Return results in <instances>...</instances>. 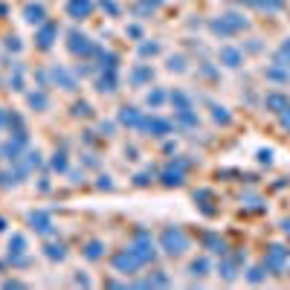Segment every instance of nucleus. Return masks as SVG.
Masks as SVG:
<instances>
[{
	"mask_svg": "<svg viewBox=\"0 0 290 290\" xmlns=\"http://www.w3.org/2000/svg\"><path fill=\"white\" fill-rule=\"evenodd\" d=\"M160 244H163V250H166L168 256H180V253L189 250V238H186L183 229H177V227H168V229L160 235Z\"/></svg>",
	"mask_w": 290,
	"mask_h": 290,
	"instance_id": "1",
	"label": "nucleus"
},
{
	"mask_svg": "<svg viewBox=\"0 0 290 290\" xmlns=\"http://www.w3.org/2000/svg\"><path fill=\"white\" fill-rule=\"evenodd\" d=\"M134 256L142 261V264H148V261H154V244H151V238H148V232H137V241H134Z\"/></svg>",
	"mask_w": 290,
	"mask_h": 290,
	"instance_id": "2",
	"label": "nucleus"
},
{
	"mask_svg": "<svg viewBox=\"0 0 290 290\" xmlns=\"http://www.w3.org/2000/svg\"><path fill=\"white\" fill-rule=\"evenodd\" d=\"M139 264H142V261L134 256V250H122V253H116V256H113V267H116L119 273H134Z\"/></svg>",
	"mask_w": 290,
	"mask_h": 290,
	"instance_id": "3",
	"label": "nucleus"
},
{
	"mask_svg": "<svg viewBox=\"0 0 290 290\" xmlns=\"http://www.w3.org/2000/svg\"><path fill=\"white\" fill-rule=\"evenodd\" d=\"M186 160H171V166L163 171V183L166 186H180L183 183V171H186Z\"/></svg>",
	"mask_w": 290,
	"mask_h": 290,
	"instance_id": "4",
	"label": "nucleus"
},
{
	"mask_svg": "<svg viewBox=\"0 0 290 290\" xmlns=\"http://www.w3.org/2000/svg\"><path fill=\"white\" fill-rule=\"evenodd\" d=\"M288 259H290V253L285 250V247H270V250H267V259H264V264H267L273 273H279V270L288 264Z\"/></svg>",
	"mask_w": 290,
	"mask_h": 290,
	"instance_id": "5",
	"label": "nucleus"
},
{
	"mask_svg": "<svg viewBox=\"0 0 290 290\" xmlns=\"http://www.w3.org/2000/svg\"><path fill=\"white\" fill-rule=\"evenodd\" d=\"M139 128H145V131H151V137H166V134H171V125L166 122V119H142V125Z\"/></svg>",
	"mask_w": 290,
	"mask_h": 290,
	"instance_id": "6",
	"label": "nucleus"
},
{
	"mask_svg": "<svg viewBox=\"0 0 290 290\" xmlns=\"http://www.w3.org/2000/svg\"><path fill=\"white\" fill-rule=\"evenodd\" d=\"M203 247H206L209 253H218V256H227V241H224L221 235H212V232H206V235H203Z\"/></svg>",
	"mask_w": 290,
	"mask_h": 290,
	"instance_id": "7",
	"label": "nucleus"
},
{
	"mask_svg": "<svg viewBox=\"0 0 290 290\" xmlns=\"http://www.w3.org/2000/svg\"><path fill=\"white\" fill-rule=\"evenodd\" d=\"M264 105L273 110V113H285L290 107V102H288V96H282V93H270L267 99H264Z\"/></svg>",
	"mask_w": 290,
	"mask_h": 290,
	"instance_id": "8",
	"label": "nucleus"
},
{
	"mask_svg": "<svg viewBox=\"0 0 290 290\" xmlns=\"http://www.w3.org/2000/svg\"><path fill=\"white\" fill-rule=\"evenodd\" d=\"M241 261H244V256H241V253H238L235 259L221 261V267H218V270H221V276H224V279H235V273H238V264H241Z\"/></svg>",
	"mask_w": 290,
	"mask_h": 290,
	"instance_id": "9",
	"label": "nucleus"
},
{
	"mask_svg": "<svg viewBox=\"0 0 290 290\" xmlns=\"http://www.w3.org/2000/svg\"><path fill=\"white\" fill-rule=\"evenodd\" d=\"M29 221H32V227H35L38 232H52V221H49L46 212H32Z\"/></svg>",
	"mask_w": 290,
	"mask_h": 290,
	"instance_id": "10",
	"label": "nucleus"
},
{
	"mask_svg": "<svg viewBox=\"0 0 290 290\" xmlns=\"http://www.w3.org/2000/svg\"><path fill=\"white\" fill-rule=\"evenodd\" d=\"M119 119H122L125 125H134V128H139V125H142V116H139V113H137L134 107H122Z\"/></svg>",
	"mask_w": 290,
	"mask_h": 290,
	"instance_id": "11",
	"label": "nucleus"
},
{
	"mask_svg": "<svg viewBox=\"0 0 290 290\" xmlns=\"http://www.w3.org/2000/svg\"><path fill=\"white\" fill-rule=\"evenodd\" d=\"M221 61H224L227 67H238V64H241V52H238V49H229V46H227V49L221 52Z\"/></svg>",
	"mask_w": 290,
	"mask_h": 290,
	"instance_id": "12",
	"label": "nucleus"
},
{
	"mask_svg": "<svg viewBox=\"0 0 290 290\" xmlns=\"http://www.w3.org/2000/svg\"><path fill=\"white\" fill-rule=\"evenodd\" d=\"M87 12H90V0H73L70 3V15H76V17H81Z\"/></svg>",
	"mask_w": 290,
	"mask_h": 290,
	"instance_id": "13",
	"label": "nucleus"
},
{
	"mask_svg": "<svg viewBox=\"0 0 290 290\" xmlns=\"http://www.w3.org/2000/svg\"><path fill=\"white\" fill-rule=\"evenodd\" d=\"M247 3H253V6H259V9H273V12H279L285 3L282 0H247Z\"/></svg>",
	"mask_w": 290,
	"mask_h": 290,
	"instance_id": "14",
	"label": "nucleus"
},
{
	"mask_svg": "<svg viewBox=\"0 0 290 290\" xmlns=\"http://www.w3.org/2000/svg\"><path fill=\"white\" fill-rule=\"evenodd\" d=\"M192 276H206V270H209V261L206 259H198V261H192Z\"/></svg>",
	"mask_w": 290,
	"mask_h": 290,
	"instance_id": "15",
	"label": "nucleus"
},
{
	"mask_svg": "<svg viewBox=\"0 0 290 290\" xmlns=\"http://www.w3.org/2000/svg\"><path fill=\"white\" fill-rule=\"evenodd\" d=\"M46 256H49V259H64V256H67V247H64V244H49V247H46Z\"/></svg>",
	"mask_w": 290,
	"mask_h": 290,
	"instance_id": "16",
	"label": "nucleus"
},
{
	"mask_svg": "<svg viewBox=\"0 0 290 290\" xmlns=\"http://www.w3.org/2000/svg\"><path fill=\"white\" fill-rule=\"evenodd\" d=\"M84 256H87L90 261H96V259L102 256V244H99V241H90V244H87V250H84Z\"/></svg>",
	"mask_w": 290,
	"mask_h": 290,
	"instance_id": "17",
	"label": "nucleus"
},
{
	"mask_svg": "<svg viewBox=\"0 0 290 290\" xmlns=\"http://www.w3.org/2000/svg\"><path fill=\"white\" fill-rule=\"evenodd\" d=\"M26 20H32V23L44 20V9H41V6H29V9H26Z\"/></svg>",
	"mask_w": 290,
	"mask_h": 290,
	"instance_id": "18",
	"label": "nucleus"
},
{
	"mask_svg": "<svg viewBox=\"0 0 290 290\" xmlns=\"http://www.w3.org/2000/svg\"><path fill=\"white\" fill-rule=\"evenodd\" d=\"M29 105H32V107H46V96H44V93H32V96H29Z\"/></svg>",
	"mask_w": 290,
	"mask_h": 290,
	"instance_id": "19",
	"label": "nucleus"
},
{
	"mask_svg": "<svg viewBox=\"0 0 290 290\" xmlns=\"http://www.w3.org/2000/svg\"><path fill=\"white\" fill-rule=\"evenodd\" d=\"M12 247H15L12 253H15V256H20V253L26 250V241H23V235H15V238H12Z\"/></svg>",
	"mask_w": 290,
	"mask_h": 290,
	"instance_id": "20",
	"label": "nucleus"
},
{
	"mask_svg": "<svg viewBox=\"0 0 290 290\" xmlns=\"http://www.w3.org/2000/svg\"><path fill=\"white\" fill-rule=\"evenodd\" d=\"M52 32H55V26H44V32H41V46H49Z\"/></svg>",
	"mask_w": 290,
	"mask_h": 290,
	"instance_id": "21",
	"label": "nucleus"
},
{
	"mask_svg": "<svg viewBox=\"0 0 290 290\" xmlns=\"http://www.w3.org/2000/svg\"><path fill=\"white\" fill-rule=\"evenodd\" d=\"M52 168H55V171H67V160H64V154H55Z\"/></svg>",
	"mask_w": 290,
	"mask_h": 290,
	"instance_id": "22",
	"label": "nucleus"
},
{
	"mask_svg": "<svg viewBox=\"0 0 290 290\" xmlns=\"http://www.w3.org/2000/svg\"><path fill=\"white\" fill-rule=\"evenodd\" d=\"M212 110H215V119H218V122H224V125H229V113H227L224 107H212Z\"/></svg>",
	"mask_w": 290,
	"mask_h": 290,
	"instance_id": "23",
	"label": "nucleus"
},
{
	"mask_svg": "<svg viewBox=\"0 0 290 290\" xmlns=\"http://www.w3.org/2000/svg\"><path fill=\"white\" fill-rule=\"evenodd\" d=\"M113 84H116V78H113V76H107V78H102V81H99V90H113Z\"/></svg>",
	"mask_w": 290,
	"mask_h": 290,
	"instance_id": "24",
	"label": "nucleus"
},
{
	"mask_svg": "<svg viewBox=\"0 0 290 290\" xmlns=\"http://www.w3.org/2000/svg\"><path fill=\"white\" fill-rule=\"evenodd\" d=\"M261 279H264V270H261V267H256V270H250V282H253V285H259Z\"/></svg>",
	"mask_w": 290,
	"mask_h": 290,
	"instance_id": "25",
	"label": "nucleus"
},
{
	"mask_svg": "<svg viewBox=\"0 0 290 290\" xmlns=\"http://www.w3.org/2000/svg\"><path fill=\"white\" fill-rule=\"evenodd\" d=\"M76 113H78V116H90V105H87V102H78V105H76Z\"/></svg>",
	"mask_w": 290,
	"mask_h": 290,
	"instance_id": "26",
	"label": "nucleus"
},
{
	"mask_svg": "<svg viewBox=\"0 0 290 290\" xmlns=\"http://www.w3.org/2000/svg\"><path fill=\"white\" fill-rule=\"evenodd\" d=\"M148 76H151V73H148V70L142 67V70H137V73H134V81H145Z\"/></svg>",
	"mask_w": 290,
	"mask_h": 290,
	"instance_id": "27",
	"label": "nucleus"
},
{
	"mask_svg": "<svg viewBox=\"0 0 290 290\" xmlns=\"http://www.w3.org/2000/svg\"><path fill=\"white\" fill-rule=\"evenodd\" d=\"M259 163H267V166H270V163H273V154H270V151H259Z\"/></svg>",
	"mask_w": 290,
	"mask_h": 290,
	"instance_id": "28",
	"label": "nucleus"
},
{
	"mask_svg": "<svg viewBox=\"0 0 290 290\" xmlns=\"http://www.w3.org/2000/svg\"><path fill=\"white\" fill-rule=\"evenodd\" d=\"M163 99H166V96H163V93H151V96H148V105H160V102H163Z\"/></svg>",
	"mask_w": 290,
	"mask_h": 290,
	"instance_id": "29",
	"label": "nucleus"
},
{
	"mask_svg": "<svg viewBox=\"0 0 290 290\" xmlns=\"http://www.w3.org/2000/svg\"><path fill=\"white\" fill-rule=\"evenodd\" d=\"M290 58V41L288 44H285V46H282V55H279V61H282V64H285V61H288Z\"/></svg>",
	"mask_w": 290,
	"mask_h": 290,
	"instance_id": "30",
	"label": "nucleus"
},
{
	"mask_svg": "<svg viewBox=\"0 0 290 290\" xmlns=\"http://www.w3.org/2000/svg\"><path fill=\"white\" fill-rule=\"evenodd\" d=\"M282 125H285V128L290 131V107L285 110V113H282Z\"/></svg>",
	"mask_w": 290,
	"mask_h": 290,
	"instance_id": "31",
	"label": "nucleus"
},
{
	"mask_svg": "<svg viewBox=\"0 0 290 290\" xmlns=\"http://www.w3.org/2000/svg\"><path fill=\"white\" fill-rule=\"evenodd\" d=\"M137 186H148V174H137Z\"/></svg>",
	"mask_w": 290,
	"mask_h": 290,
	"instance_id": "32",
	"label": "nucleus"
},
{
	"mask_svg": "<svg viewBox=\"0 0 290 290\" xmlns=\"http://www.w3.org/2000/svg\"><path fill=\"white\" fill-rule=\"evenodd\" d=\"M99 186H102V189H110V177H107V174H105V177H99Z\"/></svg>",
	"mask_w": 290,
	"mask_h": 290,
	"instance_id": "33",
	"label": "nucleus"
},
{
	"mask_svg": "<svg viewBox=\"0 0 290 290\" xmlns=\"http://www.w3.org/2000/svg\"><path fill=\"white\" fill-rule=\"evenodd\" d=\"M285 229H288V232H290V218H288V221H285Z\"/></svg>",
	"mask_w": 290,
	"mask_h": 290,
	"instance_id": "34",
	"label": "nucleus"
}]
</instances>
